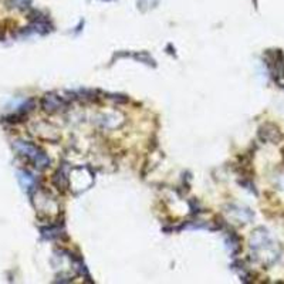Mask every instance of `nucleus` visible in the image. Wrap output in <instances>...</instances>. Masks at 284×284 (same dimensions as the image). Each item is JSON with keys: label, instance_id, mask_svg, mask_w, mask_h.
Listing matches in <instances>:
<instances>
[{"label": "nucleus", "instance_id": "obj_2", "mask_svg": "<svg viewBox=\"0 0 284 284\" xmlns=\"http://www.w3.org/2000/svg\"><path fill=\"white\" fill-rule=\"evenodd\" d=\"M41 107L47 113H58L67 107L66 101L56 94H47L41 100Z\"/></svg>", "mask_w": 284, "mask_h": 284}, {"label": "nucleus", "instance_id": "obj_3", "mask_svg": "<svg viewBox=\"0 0 284 284\" xmlns=\"http://www.w3.org/2000/svg\"><path fill=\"white\" fill-rule=\"evenodd\" d=\"M260 138L263 139V141L276 142V141H279V139L282 138V134H280V131H279L276 126L267 124L260 128Z\"/></svg>", "mask_w": 284, "mask_h": 284}, {"label": "nucleus", "instance_id": "obj_1", "mask_svg": "<svg viewBox=\"0 0 284 284\" xmlns=\"http://www.w3.org/2000/svg\"><path fill=\"white\" fill-rule=\"evenodd\" d=\"M14 149L24 157L26 159H29L30 162H33L34 166L39 169H44L50 165V159L47 158L44 152L39 147H36L34 144L26 142V141H16L14 144Z\"/></svg>", "mask_w": 284, "mask_h": 284}]
</instances>
